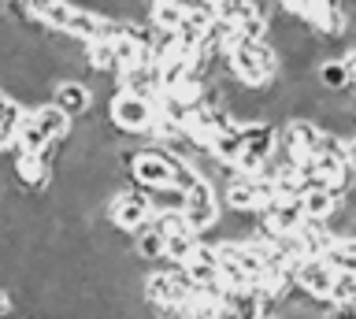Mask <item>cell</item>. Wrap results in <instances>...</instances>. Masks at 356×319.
Returning <instances> with one entry per match:
<instances>
[{"instance_id": "ffe728a7", "label": "cell", "mask_w": 356, "mask_h": 319, "mask_svg": "<svg viewBox=\"0 0 356 319\" xmlns=\"http://www.w3.org/2000/svg\"><path fill=\"white\" fill-rule=\"evenodd\" d=\"M152 227L160 230L163 238H178V234H193V227H189V219L182 208H171V212H156L152 215Z\"/></svg>"}, {"instance_id": "d6986e66", "label": "cell", "mask_w": 356, "mask_h": 319, "mask_svg": "<svg viewBox=\"0 0 356 319\" xmlns=\"http://www.w3.org/2000/svg\"><path fill=\"white\" fill-rule=\"evenodd\" d=\"M182 12H186V23H193L197 30H208L219 19V4L216 0H182Z\"/></svg>"}, {"instance_id": "7402d4cb", "label": "cell", "mask_w": 356, "mask_h": 319, "mask_svg": "<svg viewBox=\"0 0 356 319\" xmlns=\"http://www.w3.org/2000/svg\"><path fill=\"white\" fill-rule=\"evenodd\" d=\"M182 316L186 319H222L219 301H211V297H204V293H197V301L189 308H182Z\"/></svg>"}, {"instance_id": "277c9868", "label": "cell", "mask_w": 356, "mask_h": 319, "mask_svg": "<svg viewBox=\"0 0 356 319\" xmlns=\"http://www.w3.org/2000/svg\"><path fill=\"white\" fill-rule=\"evenodd\" d=\"M130 174L141 190H175V156L167 149L130 152Z\"/></svg>"}, {"instance_id": "e0dca14e", "label": "cell", "mask_w": 356, "mask_h": 319, "mask_svg": "<svg viewBox=\"0 0 356 319\" xmlns=\"http://www.w3.org/2000/svg\"><path fill=\"white\" fill-rule=\"evenodd\" d=\"M134 256L138 260H163L167 256V238L152 223L141 227L138 234H134Z\"/></svg>"}, {"instance_id": "2e32d148", "label": "cell", "mask_w": 356, "mask_h": 319, "mask_svg": "<svg viewBox=\"0 0 356 319\" xmlns=\"http://www.w3.org/2000/svg\"><path fill=\"white\" fill-rule=\"evenodd\" d=\"M22 119H26V108H22L15 97L0 108V152L4 149H15L19 145V130H22Z\"/></svg>"}, {"instance_id": "44dd1931", "label": "cell", "mask_w": 356, "mask_h": 319, "mask_svg": "<svg viewBox=\"0 0 356 319\" xmlns=\"http://www.w3.org/2000/svg\"><path fill=\"white\" fill-rule=\"evenodd\" d=\"M200 245L197 234H178V238H167V263H175V268H186V260L193 256V249Z\"/></svg>"}, {"instance_id": "603a6c76", "label": "cell", "mask_w": 356, "mask_h": 319, "mask_svg": "<svg viewBox=\"0 0 356 319\" xmlns=\"http://www.w3.org/2000/svg\"><path fill=\"white\" fill-rule=\"evenodd\" d=\"M330 304H356V275H338L334 279Z\"/></svg>"}, {"instance_id": "9a60e30c", "label": "cell", "mask_w": 356, "mask_h": 319, "mask_svg": "<svg viewBox=\"0 0 356 319\" xmlns=\"http://www.w3.org/2000/svg\"><path fill=\"white\" fill-rule=\"evenodd\" d=\"M316 82H319V90H327V93H345V90H353L349 85V67H345V60H319L316 63Z\"/></svg>"}, {"instance_id": "4fadbf2b", "label": "cell", "mask_w": 356, "mask_h": 319, "mask_svg": "<svg viewBox=\"0 0 356 319\" xmlns=\"http://www.w3.org/2000/svg\"><path fill=\"white\" fill-rule=\"evenodd\" d=\"M300 208H305V219H312V223H330L334 215H338L341 208V197L330 190V186H312V190H305V197H300Z\"/></svg>"}, {"instance_id": "9c48e42d", "label": "cell", "mask_w": 356, "mask_h": 319, "mask_svg": "<svg viewBox=\"0 0 356 319\" xmlns=\"http://www.w3.org/2000/svg\"><path fill=\"white\" fill-rule=\"evenodd\" d=\"M119 90H127L134 97H145V101H160L163 97V67L160 63H138V67H130V71H122L119 74Z\"/></svg>"}, {"instance_id": "7a4b0ae2", "label": "cell", "mask_w": 356, "mask_h": 319, "mask_svg": "<svg viewBox=\"0 0 356 319\" xmlns=\"http://www.w3.org/2000/svg\"><path fill=\"white\" fill-rule=\"evenodd\" d=\"M108 119L115 130H122V134H152L156 104L145 101V97H134L127 90H115L108 101Z\"/></svg>"}, {"instance_id": "5b68a950", "label": "cell", "mask_w": 356, "mask_h": 319, "mask_svg": "<svg viewBox=\"0 0 356 319\" xmlns=\"http://www.w3.org/2000/svg\"><path fill=\"white\" fill-rule=\"evenodd\" d=\"M108 223L119 234H138L141 227L152 223V201L149 190H122L108 201Z\"/></svg>"}, {"instance_id": "f546056e", "label": "cell", "mask_w": 356, "mask_h": 319, "mask_svg": "<svg viewBox=\"0 0 356 319\" xmlns=\"http://www.w3.org/2000/svg\"><path fill=\"white\" fill-rule=\"evenodd\" d=\"M264 319H278V316H264Z\"/></svg>"}, {"instance_id": "f1b7e54d", "label": "cell", "mask_w": 356, "mask_h": 319, "mask_svg": "<svg viewBox=\"0 0 356 319\" xmlns=\"http://www.w3.org/2000/svg\"><path fill=\"white\" fill-rule=\"evenodd\" d=\"M8 312H11V297H8L4 290H0V319H4Z\"/></svg>"}, {"instance_id": "3957f363", "label": "cell", "mask_w": 356, "mask_h": 319, "mask_svg": "<svg viewBox=\"0 0 356 319\" xmlns=\"http://www.w3.org/2000/svg\"><path fill=\"white\" fill-rule=\"evenodd\" d=\"M323 141H327V130H323L316 119H305V115H293L286 119V130H282V152L289 163H308L323 152Z\"/></svg>"}, {"instance_id": "8992f818", "label": "cell", "mask_w": 356, "mask_h": 319, "mask_svg": "<svg viewBox=\"0 0 356 319\" xmlns=\"http://www.w3.org/2000/svg\"><path fill=\"white\" fill-rule=\"evenodd\" d=\"M241 130H245V149H241L238 171L267 179V171H271V152H275V126L271 123H252V126H241Z\"/></svg>"}, {"instance_id": "83f0119b", "label": "cell", "mask_w": 356, "mask_h": 319, "mask_svg": "<svg viewBox=\"0 0 356 319\" xmlns=\"http://www.w3.org/2000/svg\"><path fill=\"white\" fill-rule=\"evenodd\" d=\"M341 60H345V67H349V85H353V93H356V49H349Z\"/></svg>"}, {"instance_id": "7c38bea8", "label": "cell", "mask_w": 356, "mask_h": 319, "mask_svg": "<svg viewBox=\"0 0 356 319\" xmlns=\"http://www.w3.org/2000/svg\"><path fill=\"white\" fill-rule=\"evenodd\" d=\"M15 179H19L22 190H33V193L49 190V182H52V163H49V156L15 152Z\"/></svg>"}, {"instance_id": "8fae6325", "label": "cell", "mask_w": 356, "mask_h": 319, "mask_svg": "<svg viewBox=\"0 0 356 319\" xmlns=\"http://www.w3.org/2000/svg\"><path fill=\"white\" fill-rule=\"evenodd\" d=\"M219 312H222V319H264L267 316V304H264L260 286L227 290V293H222V301H219Z\"/></svg>"}, {"instance_id": "484cf974", "label": "cell", "mask_w": 356, "mask_h": 319, "mask_svg": "<svg viewBox=\"0 0 356 319\" xmlns=\"http://www.w3.org/2000/svg\"><path fill=\"white\" fill-rule=\"evenodd\" d=\"M341 152H345V160H349V167L356 171V130L341 138Z\"/></svg>"}, {"instance_id": "d4e9b609", "label": "cell", "mask_w": 356, "mask_h": 319, "mask_svg": "<svg viewBox=\"0 0 356 319\" xmlns=\"http://www.w3.org/2000/svg\"><path fill=\"white\" fill-rule=\"evenodd\" d=\"M278 8H282V15H293V19H300L305 15V8L312 4V0H275Z\"/></svg>"}, {"instance_id": "30bf717a", "label": "cell", "mask_w": 356, "mask_h": 319, "mask_svg": "<svg viewBox=\"0 0 356 319\" xmlns=\"http://www.w3.org/2000/svg\"><path fill=\"white\" fill-rule=\"evenodd\" d=\"M52 104L60 108L63 115L71 119H82L93 112V85L82 82V79H63L52 85Z\"/></svg>"}, {"instance_id": "ba28073f", "label": "cell", "mask_w": 356, "mask_h": 319, "mask_svg": "<svg viewBox=\"0 0 356 319\" xmlns=\"http://www.w3.org/2000/svg\"><path fill=\"white\" fill-rule=\"evenodd\" d=\"M334 279H338V271L327 263V256H308V260H300L297 271H293L297 290L308 293V297H316V301H327V304H330Z\"/></svg>"}, {"instance_id": "ac0fdd59", "label": "cell", "mask_w": 356, "mask_h": 319, "mask_svg": "<svg viewBox=\"0 0 356 319\" xmlns=\"http://www.w3.org/2000/svg\"><path fill=\"white\" fill-rule=\"evenodd\" d=\"M327 263L338 275H356V238H338L327 252Z\"/></svg>"}, {"instance_id": "52a82bcc", "label": "cell", "mask_w": 356, "mask_h": 319, "mask_svg": "<svg viewBox=\"0 0 356 319\" xmlns=\"http://www.w3.org/2000/svg\"><path fill=\"white\" fill-rule=\"evenodd\" d=\"M186 219L193 227V234H208L219 227V204H216V186L211 179H200L186 190Z\"/></svg>"}, {"instance_id": "4316f807", "label": "cell", "mask_w": 356, "mask_h": 319, "mask_svg": "<svg viewBox=\"0 0 356 319\" xmlns=\"http://www.w3.org/2000/svg\"><path fill=\"white\" fill-rule=\"evenodd\" d=\"M327 319H356V304H330Z\"/></svg>"}, {"instance_id": "6da1fadb", "label": "cell", "mask_w": 356, "mask_h": 319, "mask_svg": "<svg viewBox=\"0 0 356 319\" xmlns=\"http://www.w3.org/2000/svg\"><path fill=\"white\" fill-rule=\"evenodd\" d=\"M71 123H74V119H71V115H63L56 104L33 108V112H26V119H22V130H19V145H15V152H33V156H44L52 141L71 138Z\"/></svg>"}, {"instance_id": "cb8c5ba5", "label": "cell", "mask_w": 356, "mask_h": 319, "mask_svg": "<svg viewBox=\"0 0 356 319\" xmlns=\"http://www.w3.org/2000/svg\"><path fill=\"white\" fill-rule=\"evenodd\" d=\"M216 4H219V19H227V23H234V15H238L245 4H252V0H216Z\"/></svg>"}, {"instance_id": "5bb4252c", "label": "cell", "mask_w": 356, "mask_h": 319, "mask_svg": "<svg viewBox=\"0 0 356 319\" xmlns=\"http://www.w3.org/2000/svg\"><path fill=\"white\" fill-rule=\"evenodd\" d=\"M241 149H245V130L241 126H230V130H219L208 145V156L222 163L227 171H238V160H241Z\"/></svg>"}]
</instances>
